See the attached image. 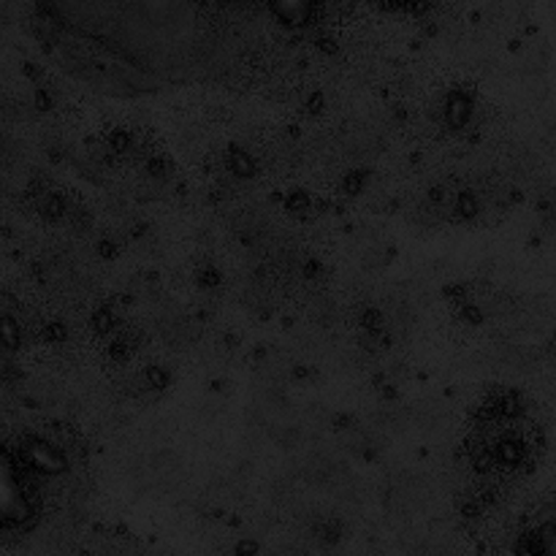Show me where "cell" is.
<instances>
[{"mask_svg":"<svg viewBox=\"0 0 556 556\" xmlns=\"http://www.w3.org/2000/svg\"><path fill=\"white\" fill-rule=\"evenodd\" d=\"M543 454V429L530 402L516 391H500L478 410L467 459L489 486H514L530 476Z\"/></svg>","mask_w":556,"mask_h":556,"instance_id":"1","label":"cell"},{"mask_svg":"<svg viewBox=\"0 0 556 556\" xmlns=\"http://www.w3.org/2000/svg\"><path fill=\"white\" fill-rule=\"evenodd\" d=\"M516 556H556V514L532 519L516 538Z\"/></svg>","mask_w":556,"mask_h":556,"instance_id":"2","label":"cell"}]
</instances>
